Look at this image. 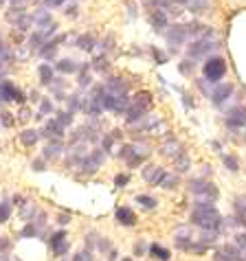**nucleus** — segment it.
<instances>
[{"label": "nucleus", "instance_id": "nucleus-30", "mask_svg": "<svg viewBox=\"0 0 246 261\" xmlns=\"http://www.w3.org/2000/svg\"><path fill=\"white\" fill-rule=\"evenodd\" d=\"M143 117H145V110H141V108H136V106H130L128 110H126V121L130 123V125L139 123Z\"/></svg>", "mask_w": 246, "mask_h": 261}, {"label": "nucleus", "instance_id": "nucleus-50", "mask_svg": "<svg viewBox=\"0 0 246 261\" xmlns=\"http://www.w3.org/2000/svg\"><path fill=\"white\" fill-rule=\"evenodd\" d=\"M0 261H20V259L13 257V255H9L7 250H0Z\"/></svg>", "mask_w": 246, "mask_h": 261}, {"label": "nucleus", "instance_id": "nucleus-58", "mask_svg": "<svg viewBox=\"0 0 246 261\" xmlns=\"http://www.w3.org/2000/svg\"><path fill=\"white\" fill-rule=\"evenodd\" d=\"M211 147H213L215 151H222V149H220V143H218V141H213V143H211Z\"/></svg>", "mask_w": 246, "mask_h": 261}, {"label": "nucleus", "instance_id": "nucleus-31", "mask_svg": "<svg viewBox=\"0 0 246 261\" xmlns=\"http://www.w3.org/2000/svg\"><path fill=\"white\" fill-rule=\"evenodd\" d=\"M218 237H220V230H200V237H198V242L202 244V246H211V244H215L218 242Z\"/></svg>", "mask_w": 246, "mask_h": 261}, {"label": "nucleus", "instance_id": "nucleus-29", "mask_svg": "<svg viewBox=\"0 0 246 261\" xmlns=\"http://www.w3.org/2000/svg\"><path fill=\"white\" fill-rule=\"evenodd\" d=\"M95 44H97V40L92 38L90 33H84V35H79V38L75 40V46L82 48V50H92V48H95Z\"/></svg>", "mask_w": 246, "mask_h": 261}, {"label": "nucleus", "instance_id": "nucleus-26", "mask_svg": "<svg viewBox=\"0 0 246 261\" xmlns=\"http://www.w3.org/2000/svg\"><path fill=\"white\" fill-rule=\"evenodd\" d=\"M13 29H18L20 33H27L33 29V18L31 13H22V16H18L16 20H13Z\"/></svg>", "mask_w": 246, "mask_h": 261}, {"label": "nucleus", "instance_id": "nucleus-18", "mask_svg": "<svg viewBox=\"0 0 246 261\" xmlns=\"http://www.w3.org/2000/svg\"><path fill=\"white\" fill-rule=\"evenodd\" d=\"M114 217H117V224H121V226H134L136 224V215L132 208H128V206H119L117 211H114Z\"/></svg>", "mask_w": 246, "mask_h": 261}, {"label": "nucleus", "instance_id": "nucleus-34", "mask_svg": "<svg viewBox=\"0 0 246 261\" xmlns=\"http://www.w3.org/2000/svg\"><path fill=\"white\" fill-rule=\"evenodd\" d=\"M11 213H13V204L9 200H3L0 202V224H7L11 220Z\"/></svg>", "mask_w": 246, "mask_h": 261}, {"label": "nucleus", "instance_id": "nucleus-10", "mask_svg": "<svg viewBox=\"0 0 246 261\" xmlns=\"http://www.w3.org/2000/svg\"><path fill=\"white\" fill-rule=\"evenodd\" d=\"M224 123H227V127H231V129L246 127V110L244 108H235V110H231L227 117H224Z\"/></svg>", "mask_w": 246, "mask_h": 261}, {"label": "nucleus", "instance_id": "nucleus-32", "mask_svg": "<svg viewBox=\"0 0 246 261\" xmlns=\"http://www.w3.org/2000/svg\"><path fill=\"white\" fill-rule=\"evenodd\" d=\"M53 112H55V106H53V101H51V97L40 99V112H38V119H44V117H48V114H53Z\"/></svg>", "mask_w": 246, "mask_h": 261}, {"label": "nucleus", "instance_id": "nucleus-51", "mask_svg": "<svg viewBox=\"0 0 246 261\" xmlns=\"http://www.w3.org/2000/svg\"><path fill=\"white\" fill-rule=\"evenodd\" d=\"M9 248H11V242L5 235H0V250H9Z\"/></svg>", "mask_w": 246, "mask_h": 261}, {"label": "nucleus", "instance_id": "nucleus-60", "mask_svg": "<svg viewBox=\"0 0 246 261\" xmlns=\"http://www.w3.org/2000/svg\"><path fill=\"white\" fill-rule=\"evenodd\" d=\"M7 42H5V38H3V33H0V46H5Z\"/></svg>", "mask_w": 246, "mask_h": 261}, {"label": "nucleus", "instance_id": "nucleus-54", "mask_svg": "<svg viewBox=\"0 0 246 261\" xmlns=\"http://www.w3.org/2000/svg\"><path fill=\"white\" fill-rule=\"evenodd\" d=\"M64 16H70V18H75V16H77V7H75V5H70L68 9H64Z\"/></svg>", "mask_w": 246, "mask_h": 261}, {"label": "nucleus", "instance_id": "nucleus-62", "mask_svg": "<svg viewBox=\"0 0 246 261\" xmlns=\"http://www.w3.org/2000/svg\"><path fill=\"white\" fill-rule=\"evenodd\" d=\"M121 261H132V259H121Z\"/></svg>", "mask_w": 246, "mask_h": 261}, {"label": "nucleus", "instance_id": "nucleus-47", "mask_svg": "<svg viewBox=\"0 0 246 261\" xmlns=\"http://www.w3.org/2000/svg\"><path fill=\"white\" fill-rule=\"evenodd\" d=\"M31 169L33 171H46V161H44V158H35V161L31 163Z\"/></svg>", "mask_w": 246, "mask_h": 261}, {"label": "nucleus", "instance_id": "nucleus-55", "mask_svg": "<svg viewBox=\"0 0 246 261\" xmlns=\"http://www.w3.org/2000/svg\"><path fill=\"white\" fill-rule=\"evenodd\" d=\"M68 222H70V215H57V224L60 226H66Z\"/></svg>", "mask_w": 246, "mask_h": 261}, {"label": "nucleus", "instance_id": "nucleus-37", "mask_svg": "<svg viewBox=\"0 0 246 261\" xmlns=\"http://www.w3.org/2000/svg\"><path fill=\"white\" fill-rule=\"evenodd\" d=\"M136 202H139L143 208H156V206H158V200L152 198V195H145V193H139V195H136Z\"/></svg>", "mask_w": 246, "mask_h": 261}, {"label": "nucleus", "instance_id": "nucleus-45", "mask_svg": "<svg viewBox=\"0 0 246 261\" xmlns=\"http://www.w3.org/2000/svg\"><path fill=\"white\" fill-rule=\"evenodd\" d=\"M73 261H92V250H88V248H86V250H79L77 255L73 257Z\"/></svg>", "mask_w": 246, "mask_h": 261}, {"label": "nucleus", "instance_id": "nucleus-24", "mask_svg": "<svg viewBox=\"0 0 246 261\" xmlns=\"http://www.w3.org/2000/svg\"><path fill=\"white\" fill-rule=\"evenodd\" d=\"M40 141V132L38 129H33V127H27L20 132V143L24 145V147H33L35 143Z\"/></svg>", "mask_w": 246, "mask_h": 261}, {"label": "nucleus", "instance_id": "nucleus-28", "mask_svg": "<svg viewBox=\"0 0 246 261\" xmlns=\"http://www.w3.org/2000/svg\"><path fill=\"white\" fill-rule=\"evenodd\" d=\"M178 182H180V180H178V173H167V171H165L163 173V178H161V182H158V187H163V189H167V191H171V189H176V187H178Z\"/></svg>", "mask_w": 246, "mask_h": 261}, {"label": "nucleus", "instance_id": "nucleus-56", "mask_svg": "<svg viewBox=\"0 0 246 261\" xmlns=\"http://www.w3.org/2000/svg\"><path fill=\"white\" fill-rule=\"evenodd\" d=\"M7 79V66H0V82H5Z\"/></svg>", "mask_w": 246, "mask_h": 261}, {"label": "nucleus", "instance_id": "nucleus-15", "mask_svg": "<svg viewBox=\"0 0 246 261\" xmlns=\"http://www.w3.org/2000/svg\"><path fill=\"white\" fill-rule=\"evenodd\" d=\"M64 151H66V149H64V143L62 141H48L46 147L42 149V158H44L46 163L48 161H57V158H60Z\"/></svg>", "mask_w": 246, "mask_h": 261}, {"label": "nucleus", "instance_id": "nucleus-8", "mask_svg": "<svg viewBox=\"0 0 246 261\" xmlns=\"http://www.w3.org/2000/svg\"><path fill=\"white\" fill-rule=\"evenodd\" d=\"M165 38H167V44L180 46V44H185L189 35H187L185 24H174V27H169V31H165Z\"/></svg>", "mask_w": 246, "mask_h": 261}, {"label": "nucleus", "instance_id": "nucleus-21", "mask_svg": "<svg viewBox=\"0 0 246 261\" xmlns=\"http://www.w3.org/2000/svg\"><path fill=\"white\" fill-rule=\"evenodd\" d=\"M53 70L62 72V75H73V72L79 70V64H77L75 60H70V57H64V60H60V62L55 64V68H53Z\"/></svg>", "mask_w": 246, "mask_h": 261}, {"label": "nucleus", "instance_id": "nucleus-9", "mask_svg": "<svg viewBox=\"0 0 246 261\" xmlns=\"http://www.w3.org/2000/svg\"><path fill=\"white\" fill-rule=\"evenodd\" d=\"M104 90L108 92H112V95H128V90H130V84L126 82L123 77H108L106 79V84H104Z\"/></svg>", "mask_w": 246, "mask_h": 261}, {"label": "nucleus", "instance_id": "nucleus-38", "mask_svg": "<svg viewBox=\"0 0 246 261\" xmlns=\"http://www.w3.org/2000/svg\"><path fill=\"white\" fill-rule=\"evenodd\" d=\"M55 121L60 123L62 127H68V125H73V121H75V114H70L68 110H62V112H57Z\"/></svg>", "mask_w": 246, "mask_h": 261}, {"label": "nucleus", "instance_id": "nucleus-5", "mask_svg": "<svg viewBox=\"0 0 246 261\" xmlns=\"http://www.w3.org/2000/svg\"><path fill=\"white\" fill-rule=\"evenodd\" d=\"M174 242H176V248L178 250H185L187 252V248H189V246L196 242V237H193V230H191L189 224H183V226L174 228Z\"/></svg>", "mask_w": 246, "mask_h": 261}, {"label": "nucleus", "instance_id": "nucleus-22", "mask_svg": "<svg viewBox=\"0 0 246 261\" xmlns=\"http://www.w3.org/2000/svg\"><path fill=\"white\" fill-rule=\"evenodd\" d=\"M189 169H191V156L187 154V151H183V154H178L174 158V171L176 173H187Z\"/></svg>", "mask_w": 246, "mask_h": 261}, {"label": "nucleus", "instance_id": "nucleus-11", "mask_svg": "<svg viewBox=\"0 0 246 261\" xmlns=\"http://www.w3.org/2000/svg\"><path fill=\"white\" fill-rule=\"evenodd\" d=\"M163 173H165L163 167H158V165H145V167H143V171H141V176H143V180H145L147 185L158 187V182H161V178H163Z\"/></svg>", "mask_w": 246, "mask_h": 261}, {"label": "nucleus", "instance_id": "nucleus-12", "mask_svg": "<svg viewBox=\"0 0 246 261\" xmlns=\"http://www.w3.org/2000/svg\"><path fill=\"white\" fill-rule=\"evenodd\" d=\"M231 95H233V84H218L211 92H209V97H211V101L215 106H222Z\"/></svg>", "mask_w": 246, "mask_h": 261}, {"label": "nucleus", "instance_id": "nucleus-19", "mask_svg": "<svg viewBox=\"0 0 246 261\" xmlns=\"http://www.w3.org/2000/svg\"><path fill=\"white\" fill-rule=\"evenodd\" d=\"M38 211H40V208H38V204H35L33 200H24L22 204H20V220H22L24 224H27V222H31Z\"/></svg>", "mask_w": 246, "mask_h": 261}, {"label": "nucleus", "instance_id": "nucleus-27", "mask_svg": "<svg viewBox=\"0 0 246 261\" xmlns=\"http://www.w3.org/2000/svg\"><path fill=\"white\" fill-rule=\"evenodd\" d=\"M147 252H150L152 259H158V261H169L171 259V252L167 248H163V246H158V244H152L147 248Z\"/></svg>", "mask_w": 246, "mask_h": 261}, {"label": "nucleus", "instance_id": "nucleus-53", "mask_svg": "<svg viewBox=\"0 0 246 261\" xmlns=\"http://www.w3.org/2000/svg\"><path fill=\"white\" fill-rule=\"evenodd\" d=\"M9 3V7H27L29 0H7Z\"/></svg>", "mask_w": 246, "mask_h": 261}, {"label": "nucleus", "instance_id": "nucleus-43", "mask_svg": "<svg viewBox=\"0 0 246 261\" xmlns=\"http://www.w3.org/2000/svg\"><path fill=\"white\" fill-rule=\"evenodd\" d=\"M79 68L84 70V75L79 77V88H88V86L92 84V77L88 75V72H86V70H88V66H79Z\"/></svg>", "mask_w": 246, "mask_h": 261}, {"label": "nucleus", "instance_id": "nucleus-63", "mask_svg": "<svg viewBox=\"0 0 246 261\" xmlns=\"http://www.w3.org/2000/svg\"><path fill=\"white\" fill-rule=\"evenodd\" d=\"M244 259H246V257H244Z\"/></svg>", "mask_w": 246, "mask_h": 261}, {"label": "nucleus", "instance_id": "nucleus-35", "mask_svg": "<svg viewBox=\"0 0 246 261\" xmlns=\"http://www.w3.org/2000/svg\"><path fill=\"white\" fill-rule=\"evenodd\" d=\"M40 233H42V230L35 226L33 222H27V226L20 230V235H18V237H20V239H31V237H38Z\"/></svg>", "mask_w": 246, "mask_h": 261}, {"label": "nucleus", "instance_id": "nucleus-25", "mask_svg": "<svg viewBox=\"0 0 246 261\" xmlns=\"http://www.w3.org/2000/svg\"><path fill=\"white\" fill-rule=\"evenodd\" d=\"M38 75H40V84L42 86H51V82L55 79V70L51 64H40L38 66Z\"/></svg>", "mask_w": 246, "mask_h": 261}, {"label": "nucleus", "instance_id": "nucleus-36", "mask_svg": "<svg viewBox=\"0 0 246 261\" xmlns=\"http://www.w3.org/2000/svg\"><path fill=\"white\" fill-rule=\"evenodd\" d=\"M209 185H211L209 180H205V178H196V180H191V182L187 185V189H189L193 195H196V193H200V191H205Z\"/></svg>", "mask_w": 246, "mask_h": 261}, {"label": "nucleus", "instance_id": "nucleus-23", "mask_svg": "<svg viewBox=\"0 0 246 261\" xmlns=\"http://www.w3.org/2000/svg\"><path fill=\"white\" fill-rule=\"evenodd\" d=\"M233 208H235V222L244 226L246 224V195H237L233 202Z\"/></svg>", "mask_w": 246, "mask_h": 261}, {"label": "nucleus", "instance_id": "nucleus-20", "mask_svg": "<svg viewBox=\"0 0 246 261\" xmlns=\"http://www.w3.org/2000/svg\"><path fill=\"white\" fill-rule=\"evenodd\" d=\"M130 106H136L147 112V110H152V106H154V99H152L150 92H139V95H134V99H130Z\"/></svg>", "mask_w": 246, "mask_h": 261}, {"label": "nucleus", "instance_id": "nucleus-4", "mask_svg": "<svg viewBox=\"0 0 246 261\" xmlns=\"http://www.w3.org/2000/svg\"><path fill=\"white\" fill-rule=\"evenodd\" d=\"M220 44L215 40H209V38H202V40H196V42H191L189 46H187V55L191 57V60H200V57H205L209 55L211 50H215Z\"/></svg>", "mask_w": 246, "mask_h": 261}, {"label": "nucleus", "instance_id": "nucleus-49", "mask_svg": "<svg viewBox=\"0 0 246 261\" xmlns=\"http://www.w3.org/2000/svg\"><path fill=\"white\" fill-rule=\"evenodd\" d=\"M95 68H97L99 72H106V70H108V62L104 60V57H99V60H95Z\"/></svg>", "mask_w": 246, "mask_h": 261}, {"label": "nucleus", "instance_id": "nucleus-48", "mask_svg": "<svg viewBox=\"0 0 246 261\" xmlns=\"http://www.w3.org/2000/svg\"><path fill=\"white\" fill-rule=\"evenodd\" d=\"M152 55H154L156 64H165V62H167V57H165V55H163V53H161V50H158V48H152Z\"/></svg>", "mask_w": 246, "mask_h": 261}, {"label": "nucleus", "instance_id": "nucleus-40", "mask_svg": "<svg viewBox=\"0 0 246 261\" xmlns=\"http://www.w3.org/2000/svg\"><path fill=\"white\" fill-rule=\"evenodd\" d=\"M66 106H68V112H70V114L79 112V110H82V97H79V95L66 97Z\"/></svg>", "mask_w": 246, "mask_h": 261}, {"label": "nucleus", "instance_id": "nucleus-59", "mask_svg": "<svg viewBox=\"0 0 246 261\" xmlns=\"http://www.w3.org/2000/svg\"><path fill=\"white\" fill-rule=\"evenodd\" d=\"M31 101H40V95H38V92H35V90L31 92Z\"/></svg>", "mask_w": 246, "mask_h": 261}, {"label": "nucleus", "instance_id": "nucleus-41", "mask_svg": "<svg viewBox=\"0 0 246 261\" xmlns=\"http://www.w3.org/2000/svg\"><path fill=\"white\" fill-rule=\"evenodd\" d=\"M0 123H3V127H13L16 125V117H13L11 112H0Z\"/></svg>", "mask_w": 246, "mask_h": 261}, {"label": "nucleus", "instance_id": "nucleus-16", "mask_svg": "<svg viewBox=\"0 0 246 261\" xmlns=\"http://www.w3.org/2000/svg\"><path fill=\"white\" fill-rule=\"evenodd\" d=\"M161 154L165 158H171V161H174L178 154H183V145H180V141L174 139V136H167V141L161 145Z\"/></svg>", "mask_w": 246, "mask_h": 261}, {"label": "nucleus", "instance_id": "nucleus-44", "mask_svg": "<svg viewBox=\"0 0 246 261\" xmlns=\"http://www.w3.org/2000/svg\"><path fill=\"white\" fill-rule=\"evenodd\" d=\"M128 182H130V176H128V173H119V176L114 178V187H117V189H123V187H128Z\"/></svg>", "mask_w": 246, "mask_h": 261}, {"label": "nucleus", "instance_id": "nucleus-7", "mask_svg": "<svg viewBox=\"0 0 246 261\" xmlns=\"http://www.w3.org/2000/svg\"><path fill=\"white\" fill-rule=\"evenodd\" d=\"M64 129H66V127H62L55 119H48V121L44 123V127L38 129V132H40V139H46V141H62L64 134H66Z\"/></svg>", "mask_w": 246, "mask_h": 261}, {"label": "nucleus", "instance_id": "nucleus-17", "mask_svg": "<svg viewBox=\"0 0 246 261\" xmlns=\"http://www.w3.org/2000/svg\"><path fill=\"white\" fill-rule=\"evenodd\" d=\"M33 18V29H40V27H46L53 22V16H51V9H46V7H40V9H35L31 13Z\"/></svg>", "mask_w": 246, "mask_h": 261}, {"label": "nucleus", "instance_id": "nucleus-13", "mask_svg": "<svg viewBox=\"0 0 246 261\" xmlns=\"http://www.w3.org/2000/svg\"><path fill=\"white\" fill-rule=\"evenodd\" d=\"M215 202H218V187L213 182L209 185L205 191L193 195V204H215Z\"/></svg>", "mask_w": 246, "mask_h": 261}, {"label": "nucleus", "instance_id": "nucleus-57", "mask_svg": "<svg viewBox=\"0 0 246 261\" xmlns=\"http://www.w3.org/2000/svg\"><path fill=\"white\" fill-rule=\"evenodd\" d=\"M171 5H187V3H191V0H169Z\"/></svg>", "mask_w": 246, "mask_h": 261}, {"label": "nucleus", "instance_id": "nucleus-6", "mask_svg": "<svg viewBox=\"0 0 246 261\" xmlns=\"http://www.w3.org/2000/svg\"><path fill=\"white\" fill-rule=\"evenodd\" d=\"M48 246H51V250H53L55 257H64V255H66L68 248H70L68 237H66V230H57V233L51 235L48 237Z\"/></svg>", "mask_w": 246, "mask_h": 261}, {"label": "nucleus", "instance_id": "nucleus-3", "mask_svg": "<svg viewBox=\"0 0 246 261\" xmlns=\"http://www.w3.org/2000/svg\"><path fill=\"white\" fill-rule=\"evenodd\" d=\"M106 161V151L104 149H92L88 151V156L84 161H79V176H92V173L99 171V167Z\"/></svg>", "mask_w": 246, "mask_h": 261}, {"label": "nucleus", "instance_id": "nucleus-46", "mask_svg": "<svg viewBox=\"0 0 246 261\" xmlns=\"http://www.w3.org/2000/svg\"><path fill=\"white\" fill-rule=\"evenodd\" d=\"M29 119H31V110H29V108L27 106H22V108H20V112H18V123H27Z\"/></svg>", "mask_w": 246, "mask_h": 261}, {"label": "nucleus", "instance_id": "nucleus-33", "mask_svg": "<svg viewBox=\"0 0 246 261\" xmlns=\"http://www.w3.org/2000/svg\"><path fill=\"white\" fill-rule=\"evenodd\" d=\"M35 33H38L40 38L46 42V40H51V38H53V35L57 33V22L53 20V22H51V24H46V27H40V29H35Z\"/></svg>", "mask_w": 246, "mask_h": 261}, {"label": "nucleus", "instance_id": "nucleus-14", "mask_svg": "<svg viewBox=\"0 0 246 261\" xmlns=\"http://www.w3.org/2000/svg\"><path fill=\"white\" fill-rule=\"evenodd\" d=\"M150 24H152V29H154V31L163 33L165 29L169 27L167 11H161V9H152V13H150Z\"/></svg>", "mask_w": 246, "mask_h": 261}, {"label": "nucleus", "instance_id": "nucleus-61", "mask_svg": "<svg viewBox=\"0 0 246 261\" xmlns=\"http://www.w3.org/2000/svg\"><path fill=\"white\" fill-rule=\"evenodd\" d=\"M5 3H7V0H0V7H3V5H5Z\"/></svg>", "mask_w": 246, "mask_h": 261}, {"label": "nucleus", "instance_id": "nucleus-2", "mask_svg": "<svg viewBox=\"0 0 246 261\" xmlns=\"http://www.w3.org/2000/svg\"><path fill=\"white\" fill-rule=\"evenodd\" d=\"M202 72H205V82L211 84H220L224 75H227V60L222 57H209L202 66Z\"/></svg>", "mask_w": 246, "mask_h": 261}, {"label": "nucleus", "instance_id": "nucleus-42", "mask_svg": "<svg viewBox=\"0 0 246 261\" xmlns=\"http://www.w3.org/2000/svg\"><path fill=\"white\" fill-rule=\"evenodd\" d=\"M233 244H235V248L240 250L242 255L246 257V233H237V235H235V242H233Z\"/></svg>", "mask_w": 246, "mask_h": 261}, {"label": "nucleus", "instance_id": "nucleus-1", "mask_svg": "<svg viewBox=\"0 0 246 261\" xmlns=\"http://www.w3.org/2000/svg\"><path fill=\"white\" fill-rule=\"evenodd\" d=\"M189 220L200 230H222V215L218 213L215 204H193Z\"/></svg>", "mask_w": 246, "mask_h": 261}, {"label": "nucleus", "instance_id": "nucleus-52", "mask_svg": "<svg viewBox=\"0 0 246 261\" xmlns=\"http://www.w3.org/2000/svg\"><path fill=\"white\" fill-rule=\"evenodd\" d=\"M134 255H139V257H143V255H145V244H136L134 246Z\"/></svg>", "mask_w": 246, "mask_h": 261}, {"label": "nucleus", "instance_id": "nucleus-39", "mask_svg": "<svg viewBox=\"0 0 246 261\" xmlns=\"http://www.w3.org/2000/svg\"><path fill=\"white\" fill-rule=\"evenodd\" d=\"M222 163H224V167H227L229 171H233V173H237V171H240V161H237L235 156H231V154H224V156H222Z\"/></svg>", "mask_w": 246, "mask_h": 261}]
</instances>
